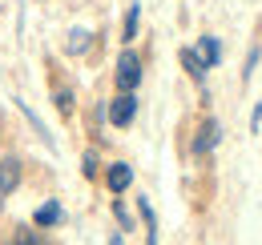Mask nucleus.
I'll list each match as a JSON object with an SVG mask.
<instances>
[{"mask_svg": "<svg viewBox=\"0 0 262 245\" xmlns=\"http://www.w3.org/2000/svg\"><path fill=\"white\" fill-rule=\"evenodd\" d=\"M113 81H117V92H133L141 85V57L125 48L121 57H117V68H113Z\"/></svg>", "mask_w": 262, "mask_h": 245, "instance_id": "nucleus-1", "label": "nucleus"}, {"mask_svg": "<svg viewBox=\"0 0 262 245\" xmlns=\"http://www.w3.org/2000/svg\"><path fill=\"white\" fill-rule=\"evenodd\" d=\"M81 173H85V177H97V173H101V161H97V153H93V149L81 157Z\"/></svg>", "mask_w": 262, "mask_h": 245, "instance_id": "nucleus-14", "label": "nucleus"}, {"mask_svg": "<svg viewBox=\"0 0 262 245\" xmlns=\"http://www.w3.org/2000/svg\"><path fill=\"white\" fill-rule=\"evenodd\" d=\"M194 48L202 53L206 68H218V61H222V44H218V36H202V40H198Z\"/></svg>", "mask_w": 262, "mask_h": 245, "instance_id": "nucleus-9", "label": "nucleus"}, {"mask_svg": "<svg viewBox=\"0 0 262 245\" xmlns=\"http://www.w3.org/2000/svg\"><path fill=\"white\" fill-rule=\"evenodd\" d=\"M137 213H141V221H145V245H158V217H154L149 197H137Z\"/></svg>", "mask_w": 262, "mask_h": 245, "instance_id": "nucleus-8", "label": "nucleus"}, {"mask_svg": "<svg viewBox=\"0 0 262 245\" xmlns=\"http://www.w3.org/2000/svg\"><path fill=\"white\" fill-rule=\"evenodd\" d=\"M113 213H117V221H121V229H133V217L125 213V205H121V201H113Z\"/></svg>", "mask_w": 262, "mask_h": 245, "instance_id": "nucleus-15", "label": "nucleus"}, {"mask_svg": "<svg viewBox=\"0 0 262 245\" xmlns=\"http://www.w3.org/2000/svg\"><path fill=\"white\" fill-rule=\"evenodd\" d=\"M89 44H93V32H89V29H73V32H69V40H65V53H69V57H81Z\"/></svg>", "mask_w": 262, "mask_h": 245, "instance_id": "nucleus-10", "label": "nucleus"}, {"mask_svg": "<svg viewBox=\"0 0 262 245\" xmlns=\"http://www.w3.org/2000/svg\"><path fill=\"white\" fill-rule=\"evenodd\" d=\"M61 217H65L61 201H45V205L33 213V225H36V229H53V225H61Z\"/></svg>", "mask_w": 262, "mask_h": 245, "instance_id": "nucleus-6", "label": "nucleus"}, {"mask_svg": "<svg viewBox=\"0 0 262 245\" xmlns=\"http://www.w3.org/2000/svg\"><path fill=\"white\" fill-rule=\"evenodd\" d=\"M105 185H109V193H125L133 185V169L125 161H113V165L105 169Z\"/></svg>", "mask_w": 262, "mask_h": 245, "instance_id": "nucleus-5", "label": "nucleus"}, {"mask_svg": "<svg viewBox=\"0 0 262 245\" xmlns=\"http://www.w3.org/2000/svg\"><path fill=\"white\" fill-rule=\"evenodd\" d=\"M8 245H45V241H40V233H36V229H16Z\"/></svg>", "mask_w": 262, "mask_h": 245, "instance_id": "nucleus-13", "label": "nucleus"}, {"mask_svg": "<svg viewBox=\"0 0 262 245\" xmlns=\"http://www.w3.org/2000/svg\"><path fill=\"white\" fill-rule=\"evenodd\" d=\"M218 141H222V125L206 121L202 129H198V137H194V157H210L214 149H218Z\"/></svg>", "mask_w": 262, "mask_h": 245, "instance_id": "nucleus-3", "label": "nucleus"}, {"mask_svg": "<svg viewBox=\"0 0 262 245\" xmlns=\"http://www.w3.org/2000/svg\"><path fill=\"white\" fill-rule=\"evenodd\" d=\"M20 157H0V205H4V197L20 185Z\"/></svg>", "mask_w": 262, "mask_h": 245, "instance_id": "nucleus-4", "label": "nucleus"}, {"mask_svg": "<svg viewBox=\"0 0 262 245\" xmlns=\"http://www.w3.org/2000/svg\"><path fill=\"white\" fill-rule=\"evenodd\" d=\"M137 24H141V4H129L125 24H121V40H125V44H129V40H137Z\"/></svg>", "mask_w": 262, "mask_h": 245, "instance_id": "nucleus-11", "label": "nucleus"}, {"mask_svg": "<svg viewBox=\"0 0 262 245\" xmlns=\"http://www.w3.org/2000/svg\"><path fill=\"white\" fill-rule=\"evenodd\" d=\"M53 101H57L61 117H73V101H77V96H73V89H57V96H53Z\"/></svg>", "mask_w": 262, "mask_h": 245, "instance_id": "nucleus-12", "label": "nucleus"}, {"mask_svg": "<svg viewBox=\"0 0 262 245\" xmlns=\"http://www.w3.org/2000/svg\"><path fill=\"white\" fill-rule=\"evenodd\" d=\"M182 64H186V72H190V81L194 85H206V61H202V53L198 48H182Z\"/></svg>", "mask_w": 262, "mask_h": 245, "instance_id": "nucleus-7", "label": "nucleus"}, {"mask_svg": "<svg viewBox=\"0 0 262 245\" xmlns=\"http://www.w3.org/2000/svg\"><path fill=\"white\" fill-rule=\"evenodd\" d=\"M105 117H109V125H117V129L133 125V117H137V96H133V92H117V96L109 101Z\"/></svg>", "mask_w": 262, "mask_h": 245, "instance_id": "nucleus-2", "label": "nucleus"}, {"mask_svg": "<svg viewBox=\"0 0 262 245\" xmlns=\"http://www.w3.org/2000/svg\"><path fill=\"white\" fill-rule=\"evenodd\" d=\"M109 245H125V241H121V237H117V233H113V237H109Z\"/></svg>", "mask_w": 262, "mask_h": 245, "instance_id": "nucleus-16", "label": "nucleus"}]
</instances>
